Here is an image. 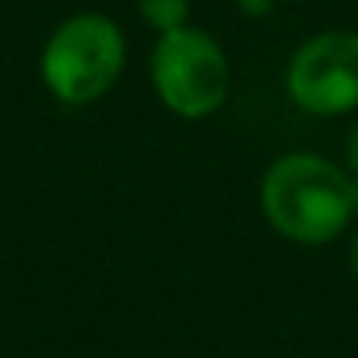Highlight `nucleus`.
Returning a JSON list of instances; mask_svg holds the SVG:
<instances>
[{
	"instance_id": "423d86ee",
	"label": "nucleus",
	"mask_w": 358,
	"mask_h": 358,
	"mask_svg": "<svg viewBox=\"0 0 358 358\" xmlns=\"http://www.w3.org/2000/svg\"><path fill=\"white\" fill-rule=\"evenodd\" d=\"M236 8L246 18H267L274 11V0H236Z\"/></svg>"
},
{
	"instance_id": "1a4fd4ad",
	"label": "nucleus",
	"mask_w": 358,
	"mask_h": 358,
	"mask_svg": "<svg viewBox=\"0 0 358 358\" xmlns=\"http://www.w3.org/2000/svg\"><path fill=\"white\" fill-rule=\"evenodd\" d=\"M351 197H355V211H358V176H351Z\"/></svg>"
},
{
	"instance_id": "7ed1b4c3",
	"label": "nucleus",
	"mask_w": 358,
	"mask_h": 358,
	"mask_svg": "<svg viewBox=\"0 0 358 358\" xmlns=\"http://www.w3.org/2000/svg\"><path fill=\"white\" fill-rule=\"evenodd\" d=\"M148 71L155 95L179 120H208L229 99V57L222 43L204 29L183 25L162 32L151 46Z\"/></svg>"
},
{
	"instance_id": "6e6552de",
	"label": "nucleus",
	"mask_w": 358,
	"mask_h": 358,
	"mask_svg": "<svg viewBox=\"0 0 358 358\" xmlns=\"http://www.w3.org/2000/svg\"><path fill=\"white\" fill-rule=\"evenodd\" d=\"M348 264H351V278H355V285H358V236H355V243H351V257H348Z\"/></svg>"
},
{
	"instance_id": "20e7f679",
	"label": "nucleus",
	"mask_w": 358,
	"mask_h": 358,
	"mask_svg": "<svg viewBox=\"0 0 358 358\" xmlns=\"http://www.w3.org/2000/svg\"><path fill=\"white\" fill-rule=\"evenodd\" d=\"M292 102L309 116H348L358 109V32L330 29L306 39L285 71Z\"/></svg>"
},
{
	"instance_id": "f257e3e1",
	"label": "nucleus",
	"mask_w": 358,
	"mask_h": 358,
	"mask_svg": "<svg viewBox=\"0 0 358 358\" xmlns=\"http://www.w3.org/2000/svg\"><path fill=\"white\" fill-rule=\"evenodd\" d=\"M260 208L267 225L288 243H334L355 218L351 176L316 151H288L260 179Z\"/></svg>"
},
{
	"instance_id": "39448f33",
	"label": "nucleus",
	"mask_w": 358,
	"mask_h": 358,
	"mask_svg": "<svg viewBox=\"0 0 358 358\" xmlns=\"http://www.w3.org/2000/svg\"><path fill=\"white\" fill-rule=\"evenodd\" d=\"M141 18L162 36L190 22V0H137Z\"/></svg>"
},
{
	"instance_id": "f03ea898",
	"label": "nucleus",
	"mask_w": 358,
	"mask_h": 358,
	"mask_svg": "<svg viewBox=\"0 0 358 358\" xmlns=\"http://www.w3.org/2000/svg\"><path fill=\"white\" fill-rule=\"evenodd\" d=\"M127 67V36L123 29L99 11H78L64 18L39 57V78L60 106H92L99 102Z\"/></svg>"
},
{
	"instance_id": "0eeeda50",
	"label": "nucleus",
	"mask_w": 358,
	"mask_h": 358,
	"mask_svg": "<svg viewBox=\"0 0 358 358\" xmlns=\"http://www.w3.org/2000/svg\"><path fill=\"white\" fill-rule=\"evenodd\" d=\"M344 162H348L351 176H358V123L351 127V137H348V148H344Z\"/></svg>"
}]
</instances>
